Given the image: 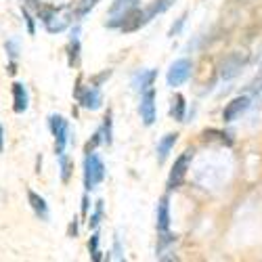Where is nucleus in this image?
Here are the masks:
<instances>
[{
	"label": "nucleus",
	"mask_w": 262,
	"mask_h": 262,
	"mask_svg": "<svg viewBox=\"0 0 262 262\" xmlns=\"http://www.w3.org/2000/svg\"><path fill=\"white\" fill-rule=\"evenodd\" d=\"M101 143H103V139H101V133L97 130V133H95V137H93L89 143H86V147H84V154H91V151H95V149H97Z\"/></svg>",
	"instance_id": "obj_26"
},
{
	"label": "nucleus",
	"mask_w": 262,
	"mask_h": 262,
	"mask_svg": "<svg viewBox=\"0 0 262 262\" xmlns=\"http://www.w3.org/2000/svg\"><path fill=\"white\" fill-rule=\"evenodd\" d=\"M137 7V0H114L112 9H109V21H107V28H120L122 19L128 11H133Z\"/></svg>",
	"instance_id": "obj_10"
},
{
	"label": "nucleus",
	"mask_w": 262,
	"mask_h": 262,
	"mask_svg": "<svg viewBox=\"0 0 262 262\" xmlns=\"http://www.w3.org/2000/svg\"><path fill=\"white\" fill-rule=\"evenodd\" d=\"M99 233L95 231L93 233V237H91V242H89V252H91V258L95 260V262H99L101 260V250H99Z\"/></svg>",
	"instance_id": "obj_21"
},
{
	"label": "nucleus",
	"mask_w": 262,
	"mask_h": 262,
	"mask_svg": "<svg viewBox=\"0 0 262 262\" xmlns=\"http://www.w3.org/2000/svg\"><path fill=\"white\" fill-rule=\"evenodd\" d=\"M177 141H179V135H177V133H170V135H166V137H162V139L158 141V149H156V154H158V162H160V164H164V162H166V158L170 156V151L174 149Z\"/></svg>",
	"instance_id": "obj_15"
},
{
	"label": "nucleus",
	"mask_w": 262,
	"mask_h": 262,
	"mask_svg": "<svg viewBox=\"0 0 262 262\" xmlns=\"http://www.w3.org/2000/svg\"><path fill=\"white\" fill-rule=\"evenodd\" d=\"M193 160V149L185 151V154L174 162L172 170H170V177H168V189H179L187 177V170H189V164Z\"/></svg>",
	"instance_id": "obj_5"
},
{
	"label": "nucleus",
	"mask_w": 262,
	"mask_h": 262,
	"mask_svg": "<svg viewBox=\"0 0 262 262\" xmlns=\"http://www.w3.org/2000/svg\"><path fill=\"white\" fill-rule=\"evenodd\" d=\"M191 72H193V63H191L189 59H185V57H183V59H177V61L170 65V70H168V74H166L168 86H170V89H177V86L185 84V82L189 80Z\"/></svg>",
	"instance_id": "obj_4"
},
{
	"label": "nucleus",
	"mask_w": 262,
	"mask_h": 262,
	"mask_svg": "<svg viewBox=\"0 0 262 262\" xmlns=\"http://www.w3.org/2000/svg\"><path fill=\"white\" fill-rule=\"evenodd\" d=\"M114 248H116V258H118V260H124L122 246H120V235H116V237H114Z\"/></svg>",
	"instance_id": "obj_28"
},
{
	"label": "nucleus",
	"mask_w": 262,
	"mask_h": 262,
	"mask_svg": "<svg viewBox=\"0 0 262 262\" xmlns=\"http://www.w3.org/2000/svg\"><path fill=\"white\" fill-rule=\"evenodd\" d=\"M99 133H101V139L105 145L114 143V116H112V112H107V116L103 118V126L99 128Z\"/></svg>",
	"instance_id": "obj_18"
},
{
	"label": "nucleus",
	"mask_w": 262,
	"mask_h": 262,
	"mask_svg": "<svg viewBox=\"0 0 262 262\" xmlns=\"http://www.w3.org/2000/svg\"><path fill=\"white\" fill-rule=\"evenodd\" d=\"M97 3H99V0H78V3H74L76 19H84L86 15H89L97 7Z\"/></svg>",
	"instance_id": "obj_19"
},
{
	"label": "nucleus",
	"mask_w": 262,
	"mask_h": 262,
	"mask_svg": "<svg viewBox=\"0 0 262 262\" xmlns=\"http://www.w3.org/2000/svg\"><path fill=\"white\" fill-rule=\"evenodd\" d=\"M30 107V93L26 89V84L15 82L13 84V112L15 114H26Z\"/></svg>",
	"instance_id": "obj_11"
},
{
	"label": "nucleus",
	"mask_w": 262,
	"mask_h": 262,
	"mask_svg": "<svg viewBox=\"0 0 262 262\" xmlns=\"http://www.w3.org/2000/svg\"><path fill=\"white\" fill-rule=\"evenodd\" d=\"M185 109H187L185 97L181 93H177V95H174V99H172V105H170V116L177 122H185Z\"/></svg>",
	"instance_id": "obj_17"
},
{
	"label": "nucleus",
	"mask_w": 262,
	"mask_h": 262,
	"mask_svg": "<svg viewBox=\"0 0 262 262\" xmlns=\"http://www.w3.org/2000/svg\"><path fill=\"white\" fill-rule=\"evenodd\" d=\"M59 168H61V181L63 183H70V177H72V162L65 154H59Z\"/></svg>",
	"instance_id": "obj_20"
},
{
	"label": "nucleus",
	"mask_w": 262,
	"mask_h": 262,
	"mask_svg": "<svg viewBox=\"0 0 262 262\" xmlns=\"http://www.w3.org/2000/svg\"><path fill=\"white\" fill-rule=\"evenodd\" d=\"M78 235V225H76V221L70 225V237H76Z\"/></svg>",
	"instance_id": "obj_31"
},
{
	"label": "nucleus",
	"mask_w": 262,
	"mask_h": 262,
	"mask_svg": "<svg viewBox=\"0 0 262 262\" xmlns=\"http://www.w3.org/2000/svg\"><path fill=\"white\" fill-rule=\"evenodd\" d=\"M89 208H91V200H89V191H86L84 198H82V216H84V218L89 216Z\"/></svg>",
	"instance_id": "obj_27"
},
{
	"label": "nucleus",
	"mask_w": 262,
	"mask_h": 262,
	"mask_svg": "<svg viewBox=\"0 0 262 262\" xmlns=\"http://www.w3.org/2000/svg\"><path fill=\"white\" fill-rule=\"evenodd\" d=\"M7 70H9V74H11V76H13V74H17V63H15V61H11Z\"/></svg>",
	"instance_id": "obj_32"
},
{
	"label": "nucleus",
	"mask_w": 262,
	"mask_h": 262,
	"mask_svg": "<svg viewBox=\"0 0 262 262\" xmlns=\"http://www.w3.org/2000/svg\"><path fill=\"white\" fill-rule=\"evenodd\" d=\"M26 3V7L28 9H34V11H38L40 9V0H24Z\"/></svg>",
	"instance_id": "obj_29"
},
{
	"label": "nucleus",
	"mask_w": 262,
	"mask_h": 262,
	"mask_svg": "<svg viewBox=\"0 0 262 262\" xmlns=\"http://www.w3.org/2000/svg\"><path fill=\"white\" fill-rule=\"evenodd\" d=\"M76 99L80 101V105L84 109H91V112H97V109L103 105V95L99 91V86H89V89H78L76 91Z\"/></svg>",
	"instance_id": "obj_9"
},
{
	"label": "nucleus",
	"mask_w": 262,
	"mask_h": 262,
	"mask_svg": "<svg viewBox=\"0 0 262 262\" xmlns=\"http://www.w3.org/2000/svg\"><path fill=\"white\" fill-rule=\"evenodd\" d=\"M28 202H30V206H32V210H34V214L40 218V221H49L51 218V212H49V204H47V200L42 198V195H38L36 191H28Z\"/></svg>",
	"instance_id": "obj_12"
},
{
	"label": "nucleus",
	"mask_w": 262,
	"mask_h": 262,
	"mask_svg": "<svg viewBox=\"0 0 262 262\" xmlns=\"http://www.w3.org/2000/svg\"><path fill=\"white\" fill-rule=\"evenodd\" d=\"M36 13H38V19L45 24L47 32H51V34H59L63 30H68L76 19L74 7H70V5H63V7H53V5L42 7L40 5V9Z\"/></svg>",
	"instance_id": "obj_1"
},
{
	"label": "nucleus",
	"mask_w": 262,
	"mask_h": 262,
	"mask_svg": "<svg viewBox=\"0 0 262 262\" xmlns=\"http://www.w3.org/2000/svg\"><path fill=\"white\" fill-rule=\"evenodd\" d=\"M5 151V128H3V124H0V154Z\"/></svg>",
	"instance_id": "obj_30"
},
{
	"label": "nucleus",
	"mask_w": 262,
	"mask_h": 262,
	"mask_svg": "<svg viewBox=\"0 0 262 262\" xmlns=\"http://www.w3.org/2000/svg\"><path fill=\"white\" fill-rule=\"evenodd\" d=\"M105 174H107V168L99 158V154L91 151V154L84 156V189L86 191L97 189L105 181Z\"/></svg>",
	"instance_id": "obj_2"
},
{
	"label": "nucleus",
	"mask_w": 262,
	"mask_h": 262,
	"mask_svg": "<svg viewBox=\"0 0 262 262\" xmlns=\"http://www.w3.org/2000/svg\"><path fill=\"white\" fill-rule=\"evenodd\" d=\"M185 21H187V13H183V15L177 19V24H172V28L168 30V36H170V38L179 36V34L183 32V28H185Z\"/></svg>",
	"instance_id": "obj_23"
},
{
	"label": "nucleus",
	"mask_w": 262,
	"mask_h": 262,
	"mask_svg": "<svg viewBox=\"0 0 262 262\" xmlns=\"http://www.w3.org/2000/svg\"><path fill=\"white\" fill-rule=\"evenodd\" d=\"M244 65H246V57H242V53H231L218 65V74H221L223 80H231L244 70Z\"/></svg>",
	"instance_id": "obj_7"
},
{
	"label": "nucleus",
	"mask_w": 262,
	"mask_h": 262,
	"mask_svg": "<svg viewBox=\"0 0 262 262\" xmlns=\"http://www.w3.org/2000/svg\"><path fill=\"white\" fill-rule=\"evenodd\" d=\"M139 114H141V120H143L145 126H154V124H156L158 112H156V89H154V86L141 93Z\"/></svg>",
	"instance_id": "obj_6"
},
{
	"label": "nucleus",
	"mask_w": 262,
	"mask_h": 262,
	"mask_svg": "<svg viewBox=\"0 0 262 262\" xmlns=\"http://www.w3.org/2000/svg\"><path fill=\"white\" fill-rule=\"evenodd\" d=\"M252 105V99L248 95H242V97H235L233 101L227 103L225 112H223V120L225 122H235L237 118H242Z\"/></svg>",
	"instance_id": "obj_8"
},
{
	"label": "nucleus",
	"mask_w": 262,
	"mask_h": 262,
	"mask_svg": "<svg viewBox=\"0 0 262 262\" xmlns=\"http://www.w3.org/2000/svg\"><path fill=\"white\" fill-rule=\"evenodd\" d=\"M156 80H158V70H141L133 76V86H135V91L143 93V91L151 89Z\"/></svg>",
	"instance_id": "obj_13"
},
{
	"label": "nucleus",
	"mask_w": 262,
	"mask_h": 262,
	"mask_svg": "<svg viewBox=\"0 0 262 262\" xmlns=\"http://www.w3.org/2000/svg\"><path fill=\"white\" fill-rule=\"evenodd\" d=\"M49 128H51V135L55 137V154H65V147L72 141V128H70V122L65 120L63 116L59 114H51L49 116Z\"/></svg>",
	"instance_id": "obj_3"
},
{
	"label": "nucleus",
	"mask_w": 262,
	"mask_h": 262,
	"mask_svg": "<svg viewBox=\"0 0 262 262\" xmlns=\"http://www.w3.org/2000/svg\"><path fill=\"white\" fill-rule=\"evenodd\" d=\"M5 51H7L9 59L15 61L17 55H19V45H17V40H7V42H5Z\"/></svg>",
	"instance_id": "obj_25"
},
{
	"label": "nucleus",
	"mask_w": 262,
	"mask_h": 262,
	"mask_svg": "<svg viewBox=\"0 0 262 262\" xmlns=\"http://www.w3.org/2000/svg\"><path fill=\"white\" fill-rule=\"evenodd\" d=\"M101 218H103V202L99 200V202L95 204V212L91 214V221H89L91 229H99V225H101Z\"/></svg>",
	"instance_id": "obj_22"
},
{
	"label": "nucleus",
	"mask_w": 262,
	"mask_h": 262,
	"mask_svg": "<svg viewBox=\"0 0 262 262\" xmlns=\"http://www.w3.org/2000/svg\"><path fill=\"white\" fill-rule=\"evenodd\" d=\"M68 55H70V65L72 68H78V63H80V28L78 26L72 30V38H70V45H68Z\"/></svg>",
	"instance_id": "obj_16"
},
{
	"label": "nucleus",
	"mask_w": 262,
	"mask_h": 262,
	"mask_svg": "<svg viewBox=\"0 0 262 262\" xmlns=\"http://www.w3.org/2000/svg\"><path fill=\"white\" fill-rule=\"evenodd\" d=\"M158 221H156V227L160 233H168L170 231V200L168 195H164V198L160 200L158 204Z\"/></svg>",
	"instance_id": "obj_14"
},
{
	"label": "nucleus",
	"mask_w": 262,
	"mask_h": 262,
	"mask_svg": "<svg viewBox=\"0 0 262 262\" xmlns=\"http://www.w3.org/2000/svg\"><path fill=\"white\" fill-rule=\"evenodd\" d=\"M21 15H24V19H26L28 34H30V36H34V34H36V26H34V17L30 15V9H28V7H21Z\"/></svg>",
	"instance_id": "obj_24"
}]
</instances>
